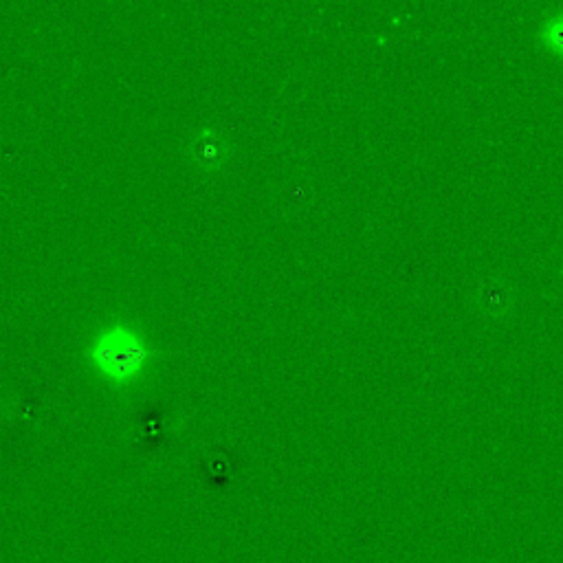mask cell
<instances>
[{
  "label": "cell",
  "mask_w": 563,
  "mask_h": 563,
  "mask_svg": "<svg viewBox=\"0 0 563 563\" xmlns=\"http://www.w3.org/2000/svg\"><path fill=\"white\" fill-rule=\"evenodd\" d=\"M93 357L108 377L128 379L146 363L148 350L135 333L126 328H115L99 337L93 348Z\"/></svg>",
  "instance_id": "6da1fadb"
},
{
  "label": "cell",
  "mask_w": 563,
  "mask_h": 563,
  "mask_svg": "<svg viewBox=\"0 0 563 563\" xmlns=\"http://www.w3.org/2000/svg\"><path fill=\"white\" fill-rule=\"evenodd\" d=\"M542 38L550 49L563 51V16H555V18H550L546 22L544 31H542Z\"/></svg>",
  "instance_id": "7a4b0ae2"
}]
</instances>
